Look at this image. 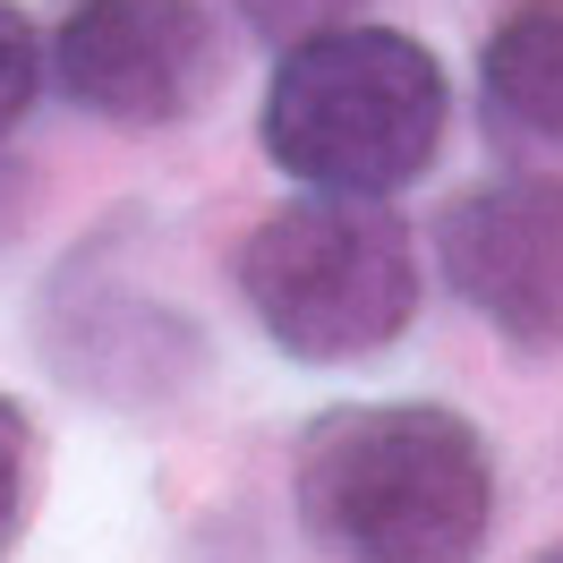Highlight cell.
<instances>
[{
    "mask_svg": "<svg viewBox=\"0 0 563 563\" xmlns=\"http://www.w3.org/2000/svg\"><path fill=\"white\" fill-rule=\"evenodd\" d=\"M299 521L333 563H478L495 538L487 435L435 401H367L299 444Z\"/></svg>",
    "mask_w": 563,
    "mask_h": 563,
    "instance_id": "obj_1",
    "label": "cell"
},
{
    "mask_svg": "<svg viewBox=\"0 0 563 563\" xmlns=\"http://www.w3.org/2000/svg\"><path fill=\"white\" fill-rule=\"evenodd\" d=\"M444 69L393 26H333L282 52L256 137L317 197H393L444 145Z\"/></svg>",
    "mask_w": 563,
    "mask_h": 563,
    "instance_id": "obj_2",
    "label": "cell"
},
{
    "mask_svg": "<svg viewBox=\"0 0 563 563\" xmlns=\"http://www.w3.org/2000/svg\"><path fill=\"white\" fill-rule=\"evenodd\" d=\"M240 299L265 342L308 367L376 358L419 317V247L385 197H299L247 231Z\"/></svg>",
    "mask_w": 563,
    "mask_h": 563,
    "instance_id": "obj_3",
    "label": "cell"
},
{
    "mask_svg": "<svg viewBox=\"0 0 563 563\" xmlns=\"http://www.w3.org/2000/svg\"><path fill=\"white\" fill-rule=\"evenodd\" d=\"M43 60L52 86L111 129H172L222 86V43L197 0H69Z\"/></svg>",
    "mask_w": 563,
    "mask_h": 563,
    "instance_id": "obj_4",
    "label": "cell"
},
{
    "mask_svg": "<svg viewBox=\"0 0 563 563\" xmlns=\"http://www.w3.org/2000/svg\"><path fill=\"white\" fill-rule=\"evenodd\" d=\"M444 282L521 351H563V179H495L435 222Z\"/></svg>",
    "mask_w": 563,
    "mask_h": 563,
    "instance_id": "obj_5",
    "label": "cell"
},
{
    "mask_svg": "<svg viewBox=\"0 0 563 563\" xmlns=\"http://www.w3.org/2000/svg\"><path fill=\"white\" fill-rule=\"evenodd\" d=\"M478 103L504 145H563V0H512L478 43Z\"/></svg>",
    "mask_w": 563,
    "mask_h": 563,
    "instance_id": "obj_6",
    "label": "cell"
},
{
    "mask_svg": "<svg viewBox=\"0 0 563 563\" xmlns=\"http://www.w3.org/2000/svg\"><path fill=\"white\" fill-rule=\"evenodd\" d=\"M43 95V35L26 26V9L0 0V145L18 137V120L35 111Z\"/></svg>",
    "mask_w": 563,
    "mask_h": 563,
    "instance_id": "obj_7",
    "label": "cell"
},
{
    "mask_svg": "<svg viewBox=\"0 0 563 563\" xmlns=\"http://www.w3.org/2000/svg\"><path fill=\"white\" fill-rule=\"evenodd\" d=\"M231 9H240V18H247V26H256L265 43H282V52H290V43H308V35H333V26H351L367 0H231Z\"/></svg>",
    "mask_w": 563,
    "mask_h": 563,
    "instance_id": "obj_8",
    "label": "cell"
},
{
    "mask_svg": "<svg viewBox=\"0 0 563 563\" xmlns=\"http://www.w3.org/2000/svg\"><path fill=\"white\" fill-rule=\"evenodd\" d=\"M26 478H35V427H26V410L0 393V547L18 538V512H26Z\"/></svg>",
    "mask_w": 563,
    "mask_h": 563,
    "instance_id": "obj_9",
    "label": "cell"
}]
</instances>
